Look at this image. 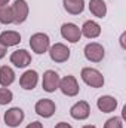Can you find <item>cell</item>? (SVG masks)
Listing matches in <instances>:
<instances>
[{
    "instance_id": "cell-1",
    "label": "cell",
    "mask_w": 126,
    "mask_h": 128,
    "mask_svg": "<svg viewBox=\"0 0 126 128\" xmlns=\"http://www.w3.org/2000/svg\"><path fill=\"white\" fill-rule=\"evenodd\" d=\"M80 76H82V80H83L86 85L92 86V88H102V86H104V76H102V73H101L99 70H96V68L85 67V68H82Z\"/></svg>"
},
{
    "instance_id": "cell-2",
    "label": "cell",
    "mask_w": 126,
    "mask_h": 128,
    "mask_svg": "<svg viewBox=\"0 0 126 128\" xmlns=\"http://www.w3.org/2000/svg\"><path fill=\"white\" fill-rule=\"evenodd\" d=\"M30 46H31L33 52L45 54L51 48V39L46 33H34L30 37Z\"/></svg>"
},
{
    "instance_id": "cell-3",
    "label": "cell",
    "mask_w": 126,
    "mask_h": 128,
    "mask_svg": "<svg viewBox=\"0 0 126 128\" xmlns=\"http://www.w3.org/2000/svg\"><path fill=\"white\" fill-rule=\"evenodd\" d=\"M58 88L61 90V92L64 96L67 97H76L79 94V91H80L79 82H77V79L73 74H68V76H65L63 79H60V86Z\"/></svg>"
},
{
    "instance_id": "cell-4",
    "label": "cell",
    "mask_w": 126,
    "mask_h": 128,
    "mask_svg": "<svg viewBox=\"0 0 126 128\" xmlns=\"http://www.w3.org/2000/svg\"><path fill=\"white\" fill-rule=\"evenodd\" d=\"M85 57L88 61L91 63H99L102 61L104 55H105V51H104V46L101 43H96V42H91L85 46Z\"/></svg>"
},
{
    "instance_id": "cell-5",
    "label": "cell",
    "mask_w": 126,
    "mask_h": 128,
    "mask_svg": "<svg viewBox=\"0 0 126 128\" xmlns=\"http://www.w3.org/2000/svg\"><path fill=\"white\" fill-rule=\"evenodd\" d=\"M49 57L52 61L55 63H65L68 58H70V48L64 43H55L49 48Z\"/></svg>"
},
{
    "instance_id": "cell-6",
    "label": "cell",
    "mask_w": 126,
    "mask_h": 128,
    "mask_svg": "<svg viewBox=\"0 0 126 128\" xmlns=\"http://www.w3.org/2000/svg\"><path fill=\"white\" fill-rule=\"evenodd\" d=\"M60 74L55 70H46L43 73V80H42V88L46 92H55L60 86Z\"/></svg>"
},
{
    "instance_id": "cell-7",
    "label": "cell",
    "mask_w": 126,
    "mask_h": 128,
    "mask_svg": "<svg viewBox=\"0 0 126 128\" xmlns=\"http://www.w3.org/2000/svg\"><path fill=\"white\" fill-rule=\"evenodd\" d=\"M12 8V14H13V22L15 24H22L25 22V20L28 18V4L25 0H15Z\"/></svg>"
},
{
    "instance_id": "cell-8",
    "label": "cell",
    "mask_w": 126,
    "mask_h": 128,
    "mask_svg": "<svg viewBox=\"0 0 126 128\" xmlns=\"http://www.w3.org/2000/svg\"><path fill=\"white\" fill-rule=\"evenodd\" d=\"M24 110L21 107H10L7 112H4V124L10 128L19 127L24 121Z\"/></svg>"
},
{
    "instance_id": "cell-9",
    "label": "cell",
    "mask_w": 126,
    "mask_h": 128,
    "mask_svg": "<svg viewBox=\"0 0 126 128\" xmlns=\"http://www.w3.org/2000/svg\"><path fill=\"white\" fill-rule=\"evenodd\" d=\"M34 110H36V113H37L39 116H42V118H51V116L55 113L57 106H55V103H54L51 98H42V100H39V101L36 103Z\"/></svg>"
},
{
    "instance_id": "cell-10",
    "label": "cell",
    "mask_w": 126,
    "mask_h": 128,
    "mask_svg": "<svg viewBox=\"0 0 126 128\" xmlns=\"http://www.w3.org/2000/svg\"><path fill=\"white\" fill-rule=\"evenodd\" d=\"M61 36L70 43H77L82 37L80 28L73 22H65L61 26Z\"/></svg>"
},
{
    "instance_id": "cell-11",
    "label": "cell",
    "mask_w": 126,
    "mask_h": 128,
    "mask_svg": "<svg viewBox=\"0 0 126 128\" xmlns=\"http://www.w3.org/2000/svg\"><path fill=\"white\" fill-rule=\"evenodd\" d=\"M70 115L73 119H77V121H85L89 118L91 115V106L88 101H77L74 106H71L70 109Z\"/></svg>"
},
{
    "instance_id": "cell-12",
    "label": "cell",
    "mask_w": 126,
    "mask_h": 128,
    "mask_svg": "<svg viewBox=\"0 0 126 128\" xmlns=\"http://www.w3.org/2000/svg\"><path fill=\"white\" fill-rule=\"evenodd\" d=\"M9 60H10V63L13 64L15 67L24 68V67H27L28 64L31 63V54L28 51H25V49H16V51H13L10 54Z\"/></svg>"
},
{
    "instance_id": "cell-13",
    "label": "cell",
    "mask_w": 126,
    "mask_h": 128,
    "mask_svg": "<svg viewBox=\"0 0 126 128\" xmlns=\"http://www.w3.org/2000/svg\"><path fill=\"white\" fill-rule=\"evenodd\" d=\"M37 82H39V74L36 70H27L22 73V76L19 78V85L21 88L27 90V91H31L37 86Z\"/></svg>"
},
{
    "instance_id": "cell-14",
    "label": "cell",
    "mask_w": 126,
    "mask_h": 128,
    "mask_svg": "<svg viewBox=\"0 0 126 128\" xmlns=\"http://www.w3.org/2000/svg\"><path fill=\"white\" fill-rule=\"evenodd\" d=\"M96 107L102 113H111L117 107V100L111 96H102L96 100Z\"/></svg>"
},
{
    "instance_id": "cell-15",
    "label": "cell",
    "mask_w": 126,
    "mask_h": 128,
    "mask_svg": "<svg viewBox=\"0 0 126 128\" xmlns=\"http://www.w3.org/2000/svg\"><path fill=\"white\" fill-rule=\"evenodd\" d=\"M21 42V34L18 32H13V30H6L0 34V43L4 46V48H9V46H16L18 43Z\"/></svg>"
},
{
    "instance_id": "cell-16",
    "label": "cell",
    "mask_w": 126,
    "mask_h": 128,
    "mask_svg": "<svg viewBox=\"0 0 126 128\" xmlns=\"http://www.w3.org/2000/svg\"><path fill=\"white\" fill-rule=\"evenodd\" d=\"M80 32H82V36H85V37H88V39H95V37H98V36L101 34V26H99L96 21L89 20V21H86V22L82 26Z\"/></svg>"
},
{
    "instance_id": "cell-17",
    "label": "cell",
    "mask_w": 126,
    "mask_h": 128,
    "mask_svg": "<svg viewBox=\"0 0 126 128\" xmlns=\"http://www.w3.org/2000/svg\"><path fill=\"white\" fill-rule=\"evenodd\" d=\"M64 9L71 15H80L85 10V0H63Z\"/></svg>"
},
{
    "instance_id": "cell-18",
    "label": "cell",
    "mask_w": 126,
    "mask_h": 128,
    "mask_svg": "<svg viewBox=\"0 0 126 128\" xmlns=\"http://www.w3.org/2000/svg\"><path fill=\"white\" fill-rule=\"evenodd\" d=\"M13 82H15V72L9 66H1L0 67V85L3 88H7Z\"/></svg>"
},
{
    "instance_id": "cell-19",
    "label": "cell",
    "mask_w": 126,
    "mask_h": 128,
    "mask_svg": "<svg viewBox=\"0 0 126 128\" xmlns=\"http://www.w3.org/2000/svg\"><path fill=\"white\" fill-rule=\"evenodd\" d=\"M89 10L96 18H104L107 15V4L104 0H91L89 2Z\"/></svg>"
},
{
    "instance_id": "cell-20",
    "label": "cell",
    "mask_w": 126,
    "mask_h": 128,
    "mask_svg": "<svg viewBox=\"0 0 126 128\" xmlns=\"http://www.w3.org/2000/svg\"><path fill=\"white\" fill-rule=\"evenodd\" d=\"M0 22L1 24H12L13 22V14H12L10 6L0 4Z\"/></svg>"
},
{
    "instance_id": "cell-21",
    "label": "cell",
    "mask_w": 126,
    "mask_h": 128,
    "mask_svg": "<svg viewBox=\"0 0 126 128\" xmlns=\"http://www.w3.org/2000/svg\"><path fill=\"white\" fill-rule=\"evenodd\" d=\"M13 100V94L10 90L7 88H0V106H4V104H9L10 101Z\"/></svg>"
},
{
    "instance_id": "cell-22",
    "label": "cell",
    "mask_w": 126,
    "mask_h": 128,
    "mask_svg": "<svg viewBox=\"0 0 126 128\" xmlns=\"http://www.w3.org/2000/svg\"><path fill=\"white\" fill-rule=\"evenodd\" d=\"M104 128H123V122L120 118L114 116V118H110L105 124H104Z\"/></svg>"
},
{
    "instance_id": "cell-23",
    "label": "cell",
    "mask_w": 126,
    "mask_h": 128,
    "mask_svg": "<svg viewBox=\"0 0 126 128\" xmlns=\"http://www.w3.org/2000/svg\"><path fill=\"white\" fill-rule=\"evenodd\" d=\"M25 128H43V124L39 122V121H34V122H31V124H28Z\"/></svg>"
},
{
    "instance_id": "cell-24",
    "label": "cell",
    "mask_w": 126,
    "mask_h": 128,
    "mask_svg": "<svg viewBox=\"0 0 126 128\" xmlns=\"http://www.w3.org/2000/svg\"><path fill=\"white\" fill-rule=\"evenodd\" d=\"M55 128H73L70 124H67V122H58L57 125H55Z\"/></svg>"
},
{
    "instance_id": "cell-25",
    "label": "cell",
    "mask_w": 126,
    "mask_h": 128,
    "mask_svg": "<svg viewBox=\"0 0 126 128\" xmlns=\"http://www.w3.org/2000/svg\"><path fill=\"white\" fill-rule=\"evenodd\" d=\"M6 49H7V48H4V46H3V45L0 43V60L6 57Z\"/></svg>"
},
{
    "instance_id": "cell-26",
    "label": "cell",
    "mask_w": 126,
    "mask_h": 128,
    "mask_svg": "<svg viewBox=\"0 0 126 128\" xmlns=\"http://www.w3.org/2000/svg\"><path fill=\"white\" fill-rule=\"evenodd\" d=\"M125 39H126V33H122V36H120V46L126 49V43H125Z\"/></svg>"
},
{
    "instance_id": "cell-27",
    "label": "cell",
    "mask_w": 126,
    "mask_h": 128,
    "mask_svg": "<svg viewBox=\"0 0 126 128\" xmlns=\"http://www.w3.org/2000/svg\"><path fill=\"white\" fill-rule=\"evenodd\" d=\"M10 0H0V4H7Z\"/></svg>"
},
{
    "instance_id": "cell-28",
    "label": "cell",
    "mask_w": 126,
    "mask_h": 128,
    "mask_svg": "<svg viewBox=\"0 0 126 128\" xmlns=\"http://www.w3.org/2000/svg\"><path fill=\"white\" fill-rule=\"evenodd\" d=\"M82 128H96L95 125H85V127H82Z\"/></svg>"
}]
</instances>
